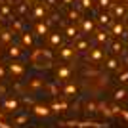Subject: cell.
Wrapping results in <instances>:
<instances>
[{
  "label": "cell",
  "mask_w": 128,
  "mask_h": 128,
  "mask_svg": "<svg viewBox=\"0 0 128 128\" xmlns=\"http://www.w3.org/2000/svg\"><path fill=\"white\" fill-rule=\"evenodd\" d=\"M71 73H73L71 67H59V69L56 71V78H58V80H69Z\"/></svg>",
  "instance_id": "obj_1"
},
{
  "label": "cell",
  "mask_w": 128,
  "mask_h": 128,
  "mask_svg": "<svg viewBox=\"0 0 128 128\" xmlns=\"http://www.w3.org/2000/svg\"><path fill=\"white\" fill-rule=\"evenodd\" d=\"M32 113L38 115V117H48L50 109H48V107H44V105H34V107H32Z\"/></svg>",
  "instance_id": "obj_2"
},
{
  "label": "cell",
  "mask_w": 128,
  "mask_h": 128,
  "mask_svg": "<svg viewBox=\"0 0 128 128\" xmlns=\"http://www.w3.org/2000/svg\"><path fill=\"white\" fill-rule=\"evenodd\" d=\"M10 71H12V75H23V73H25V67H23L21 63H12Z\"/></svg>",
  "instance_id": "obj_3"
},
{
  "label": "cell",
  "mask_w": 128,
  "mask_h": 128,
  "mask_svg": "<svg viewBox=\"0 0 128 128\" xmlns=\"http://www.w3.org/2000/svg\"><path fill=\"white\" fill-rule=\"evenodd\" d=\"M73 54H75V50H73V48H63V50H59V58L69 59V58H73Z\"/></svg>",
  "instance_id": "obj_4"
},
{
  "label": "cell",
  "mask_w": 128,
  "mask_h": 128,
  "mask_svg": "<svg viewBox=\"0 0 128 128\" xmlns=\"http://www.w3.org/2000/svg\"><path fill=\"white\" fill-rule=\"evenodd\" d=\"M105 67H107V69H109V71H113V69H118V59H115V58L107 59Z\"/></svg>",
  "instance_id": "obj_5"
},
{
  "label": "cell",
  "mask_w": 128,
  "mask_h": 128,
  "mask_svg": "<svg viewBox=\"0 0 128 128\" xmlns=\"http://www.w3.org/2000/svg\"><path fill=\"white\" fill-rule=\"evenodd\" d=\"M88 58L94 59V61H98V59H102V58H103V52H102V50H92V52L88 54Z\"/></svg>",
  "instance_id": "obj_6"
},
{
  "label": "cell",
  "mask_w": 128,
  "mask_h": 128,
  "mask_svg": "<svg viewBox=\"0 0 128 128\" xmlns=\"http://www.w3.org/2000/svg\"><path fill=\"white\" fill-rule=\"evenodd\" d=\"M21 46H10V56L12 58H19L21 56Z\"/></svg>",
  "instance_id": "obj_7"
},
{
  "label": "cell",
  "mask_w": 128,
  "mask_h": 128,
  "mask_svg": "<svg viewBox=\"0 0 128 128\" xmlns=\"http://www.w3.org/2000/svg\"><path fill=\"white\" fill-rule=\"evenodd\" d=\"M113 12H115V16H117V17H122L124 16V14H126V10H124V6H113Z\"/></svg>",
  "instance_id": "obj_8"
},
{
  "label": "cell",
  "mask_w": 128,
  "mask_h": 128,
  "mask_svg": "<svg viewBox=\"0 0 128 128\" xmlns=\"http://www.w3.org/2000/svg\"><path fill=\"white\" fill-rule=\"evenodd\" d=\"M113 34H115V36H118V34L126 36V34H124V27L120 25V23H118V25H115V29H113Z\"/></svg>",
  "instance_id": "obj_9"
},
{
  "label": "cell",
  "mask_w": 128,
  "mask_h": 128,
  "mask_svg": "<svg viewBox=\"0 0 128 128\" xmlns=\"http://www.w3.org/2000/svg\"><path fill=\"white\" fill-rule=\"evenodd\" d=\"M63 94H65V96H73V94H76V86H75V84H69V86L63 90Z\"/></svg>",
  "instance_id": "obj_10"
},
{
  "label": "cell",
  "mask_w": 128,
  "mask_h": 128,
  "mask_svg": "<svg viewBox=\"0 0 128 128\" xmlns=\"http://www.w3.org/2000/svg\"><path fill=\"white\" fill-rule=\"evenodd\" d=\"M36 32L40 34V36H44V34L48 32V27L44 25V23H38V27H36Z\"/></svg>",
  "instance_id": "obj_11"
},
{
  "label": "cell",
  "mask_w": 128,
  "mask_h": 128,
  "mask_svg": "<svg viewBox=\"0 0 128 128\" xmlns=\"http://www.w3.org/2000/svg\"><path fill=\"white\" fill-rule=\"evenodd\" d=\"M0 40H2V42H10L12 40V32H8V31L0 32Z\"/></svg>",
  "instance_id": "obj_12"
},
{
  "label": "cell",
  "mask_w": 128,
  "mask_h": 128,
  "mask_svg": "<svg viewBox=\"0 0 128 128\" xmlns=\"http://www.w3.org/2000/svg\"><path fill=\"white\" fill-rule=\"evenodd\" d=\"M59 42H61V36H59V34H52V36H50V44H52V46H58Z\"/></svg>",
  "instance_id": "obj_13"
},
{
  "label": "cell",
  "mask_w": 128,
  "mask_h": 128,
  "mask_svg": "<svg viewBox=\"0 0 128 128\" xmlns=\"http://www.w3.org/2000/svg\"><path fill=\"white\" fill-rule=\"evenodd\" d=\"M65 34L71 36V38H73V36L76 38V29H75V27H67V29H65Z\"/></svg>",
  "instance_id": "obj_14"
},
{
  "label": "cell",
  "mask_w": 128,
  "mask_h": 128,
  "mask_svg": "<svg viewBox=\"0 0 128 128\" xmlns=\"http://www.w3.org/2000/svg\"><path fill=\"white\" fill-rule=\"evenodd\" d=\"M52 109L54 111H65V109H67V103H54Z\"/></svg>",
  "instance_id": "obj_15"
},
{
  "label": "cell",
  "mask_w": 128,
  "mask_h": 128,
  "mask_svg": "<svg viewBox=\"0 0 128 128\" xmlns=\"http://www.w3.org/2000/svg\"><path fill=\"white\" fill-rule=\"evenodd\" d=\"M124 98H126V90H117L115 92V100H124Z\"/></svg>",
  "instance_id": "obj_16"
},
{
  "label": "cell",
  "mask_w": 128,
  "mask_h": 128,
  "mask_svg": "<svg viewBox=\"0 0 128 128\" xmlns=\"http://www.w3.org/2000/svg\"><path fill=\"white\" fill-rule=\"evenodd\" d=\"M98 19H100V23H102V25H105V23H109V19H111V16H107V14H102V16L98 17Z\"/></svg>",
  "instance_id": "obj_17"
},
{
  "label": "cell",
  "mask_w": 128,
  "mask_h": 128,
  "mask_svg": "<svg viewBox=\"0 0 128 128\" xmlns=\"http://www.w3.org/2000/svg\"><path fill=\"white\" fill-rule=\"evenodd\" d=\"M4 105L8 107V109H17V102H16V100H8Z\"/></svg>",
  "instance_id": "obj_18"
},
{
  "label": "cell",
  "mask_w": 128,
  "mask_h": 128,
  "mask_svg": "<svg viewBox=\"0 0 128 128\" xmlns=\"http://www.w3.org/2000/svg\"><path fill=\"white\" fill-rule=\"evenodd\" d=\"M23 44H25V46H32V36H29V34H23Z\"/></svg>",
  "instance_id": "obj_19"
},
{
  "label": "cell",
  "mask_w": 128,
  "mask_h": 128,
  "mask_svg": "<svg viewBox=\"0 0 128 128\" xmlns=\"http://www.w3.org/2000/svg\"><path fill=\"white\" fill-rule=\"evenodd\" d=\"M27 120H29V117H27V115H23V117H17V118H16V122H17V124H25Z\"/></svg>",
  "instance_id": "obj_20"
},
{
  "label": "cell",
  "mask_w": 128,
  "mask_h": 128,
  "mask_svg": "<svg viewBox=\"0 0 128 128\" xmlns=\"http://www.w3.org/2000/svg\"><path fill=\"white\" fill-rule=\"evenodd\" d=\"M92 29H94V23L92 21H84V31L88 32V31H92Z\"/></svg>",
  "instance_id": "obj_21"
},
{
  "label": "cell",
  "mask_w": 128,
  "mask_h": 128,
  "mask_svg": "<svg viewBox=\"0 0 128 128\" xmlns=\"http://www.w3.org/2000/svg\"><path fill=\"white\" fill-rule=\"evenodd\" d=\"M96 34H98V42H103V40H107V34H103V32H96Z\"/></svg>",
  "instance_id": "obj_22"
},
{
  "label": "cell",
  "mask_w": 128,
  "mask_h": 128,
  "mask_svg": "<svg viewBox=\"0 0 128 128\" xmlns=\"http://www.w3.org/2000/svg\"><path fill=\"white\" fill-rule=\"evenodd\" d=\"M76 48H78V50H84V48H88V42H84V40H82V42H78V44L75 46V50H76Z\"/></svg>",
  "instance_id": "obj_23"
},
{
  "label": "cell",
  "mask_w": 128,
  "mask_h": 128,
  "mask_svg": "<svg viewBox=\"0 0 128 128\" xmlns=\"http://www.w3.org/2000/svg\"><path fill=\"white\" fill-rule=\"evenodd\" d=\"M100 6H102V8H109V6H111V0H100Z\"/></svg>",
  "instance_id": "obj_24"
},
{
  "label": "cell",
  "mask_w": 128,
  "mask_h": 128,
  "mask_svg": "<svg viewBox=\"0 0 128 128\" xmlns=\"http://www.w3.org/2000/svg\"><path fill=\"white\" fill-rule=\"evenodd\" d=\"M118 80H120V82H126V80H128V71H124L122 75L118 76Z\"/></svg>",
  "instance_id": "obj_25"
},
{
  "label": "cell",
  "mask_w": 128,
  "mask_h": 128,
  "mask_svg": "<svg viewBox=\"0 0 128 128\" xmlns=\"http://www.w3.org/2000/svg\"><path fill=\"white\" fill-rule=\"evenodd\" d=\"M44 14V8H36V12H34V17H40Z\"/></svg>",
  "instance_id": "obj_26"
},
{
  "label": "cell",
  "mask_w": 128,
  "mask_h": 128,
  "mask_svg": "<svg viewBox=\"0 0 128 128\" xmlns=\"http://www.w3.org/2000/svg\"><path fill=\"white\" fill-rule=\"evenodd\" d=\"M113 52H122V50H120V44H118V42L113 44Z\"/></svg>",
  "instance_id": "obj_27"
},
{
  "label": "cell",
  "mask_w": 128,
  "mask_h": 128,
  "mask_svg": "<svg viewBox=\"0 0 128 128\" xmlns=\"http://www.w3.org/2000/svg\"><path fill=\"white\" fill-rule=\"evenodd\" d=\"M69 17L76 21V19H78V14H76V12H69Z\"/></svg>",
  "instance_id": "obj_28"
},
{
  "label": "cell",
  "mask_w": 128,
  "mask_h": 128,
  "mask_svg": "<svg viewBox=\"0 0 128 128\" xmlns=\"http://www.w3.org/2000/svg\"><path fill=\"white\" fill-rule=\"evenodd\" d=\"M82 6L84 8H92V0H82Z\"/></svg>",
  "instance_id": "obj_29"
},
{
  "label": "cell",
  "mask_w": 128,
  "mask_h": 128,
  "mask_svg": "<svg viewBox=\"0 0 128 128\" xmlns=\"http://www.w3.org/2000/svg\"><path fill=\"white\" fill-rule=\"evenodd\" d=\"M0 128H10V124H6L4 120H0Z\"/></svg>",
  "instance_id": "obj_30"
},
{
  "label": "cell",
  "mask_w": 128,
  "mask_h": 128,
  "mask_svg": "<svg viewBox=\"0 0 128 128\" xmlns=\"http://www.w3.org/2000/svg\"><path fill=\"white\" fill-rule=\"evenodd\" d=\"M4 73H6V71H4V67H2V65H0V78H2V76H4Z\"/></svg>",
  "instance_id": "obj_31"
},
{
  "label": "cell",
  "mask_w": 128,
  "mask_h": 128,
  "mask_svg": "<svg viewBox=\"0 0 128 128\" xmlns=\"http://www.w3.org/2000/svg\"><path fill=\"white\" fill-rule=\"evenodd\" d=\"M120 115H122L124 118H128V111H124V109H122V111H120Z\"/></svg>",
  "instance_id": "obj_32"
},
{
  "label": "cell",
  "mask_w": 128,
  "mask_h": 128,
  "mask_svg": "<svg viewBox=\"0 0 128 128\" xmlns=\"http://www.w3.org/2000/svg\"><path fill=\"white\" fill-rule=\"evenodd\" d=\"M63 2H65V4H71V2H73V0H63Z\"/></svg>",
  "instance_id": "obj_33"
},
{
  "label": "cell",
  "mask_w": 128,
  "mask_h": 128,
  "mask_svg": "<svg viewBox=\"0 0 128 128\" xmlns=\"http://www.w3.org/2000/svg\"><path fill=\"white\" fill-rule=\"evenodd\" d=\"M0 56H2V54H0Z\"/></svg>",
  "instance_id": "obj_34"
}]
</instances>
